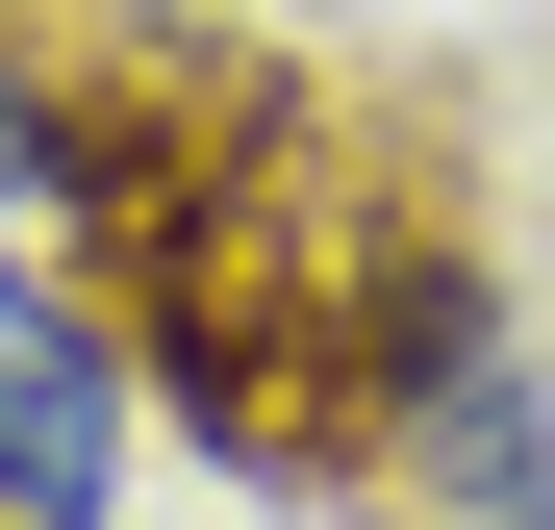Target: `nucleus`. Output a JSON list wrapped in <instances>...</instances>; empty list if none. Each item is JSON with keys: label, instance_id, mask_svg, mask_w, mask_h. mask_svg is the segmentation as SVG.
<instances>
[{"label": "nucleus", "instance_id": "1", "mask_svg": "<svg viewBox=\"0 0 555 530\" xmlns=\"http://www.w3.org/2000/svg\"><path fill=\"white\" fill-rule=\"evenodd\" d=\"M328 455L404 530H555V353L505 328V279L454 228H404L328 328Z\"/></svg>", "mask_w": 555, "mask_h": 530}, {"label": "nucleus", "instance_id": "2", "mask_svg": "<svg viewBox=\"0 0 555 530\" xmlns=\"http://www.w3.org/2000/svg\"><path fill=\"white\" fill-rule=\"evenodd\" d=\"M127 455H152V353L76 253L0 228V530H127Z\"/></svg>", "mask_w": 555, "mask_h": 530}, {"label": "nucleus", "instance_id": "3", "mask_svg": "<svg viewBox=\"0 0 555 530\" xmlns=\"http://www.w3.org/2000/svg\"><path fill=\"white\" fill-rule=\"evenodd\" d=\"M76 203H102V102L0 51V228H76Z\"/></svg>", "mask_w": 555, "mask_h": 530}]
</instances>
